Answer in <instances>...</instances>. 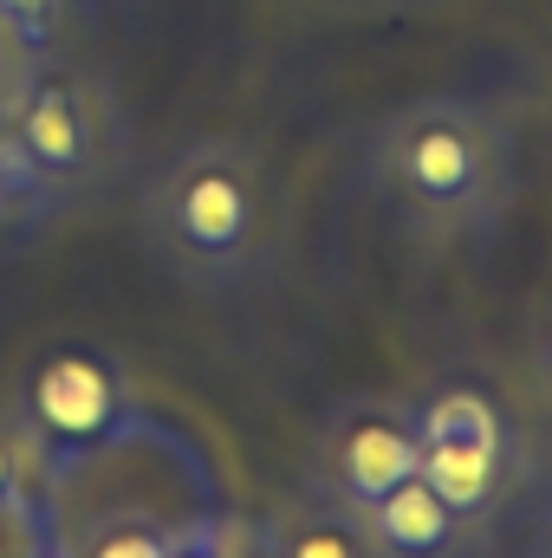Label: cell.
Instances as JSON below:
<instances>
[{
  "mask_svg": "<svg viewBox=\"0 0 552 558\" xmlns=\"http://www.w3.org/2000/svg\"><path fill=\"white\" fill-rule=\"evenodd\" d=\"M364 539H371V558H468L481 526L468 513H455L422 474L397 481L384 500H371L358 513Z\"/></svg>",
  "mask_w": 552,
  "mask_h": 558,
  "instance_id": "obj_7",
  "label": "cell"
},
{
  "mask_svg": "<svg viewBox=\"0 0 552 558\" xmlns=\"http://www.w3.org/2000/svg\"><path fill=\"white\" fill-rule=\"evenodd\" d=\"M176 526L182 513L163 507H92V513H65L59 507V533H52V558H169L176 553Z\"/></svg>",
  "mask_w": 552,
  "mask_h": 558,
  "instance_id": "obj_8",
  "label": "cell"
},
{
  "mask_svg": "<svg viewBox=\"0 0 552 558\" xmlns=\"http://www.w3.org/2000/svg\"><path fill=\"white\" fill-rule=\"evenodd\" d=\"M364 189L422 247H475L520 195L514 124L461 92L410 98L371 124Z\"/></svg>",
  "mask_w": 552,
  "mask_h": 558,
  "instance_id": "obj_1",
  "label": "cell"
},
{
  "mask_svg": "<svg viewBox=\"0 0 552 558\" xmlns=\"http://www.w3.org/2000/svg\"><path fill=\"white\" fill-rule=\"evenodd\" d=\"M13 422L46 474V487H72L85 468L111 461L131 435L149 428L137 403V384L131 371L98 351V344H52L26 364L20 390H13Z\"/></svg>",
  "mask_w": 552,
  "mask_h": 558,
  "instance_id": "obj_4",
  "label": "cell"
},
{
  "mask_svg": "<svg viewBox=\"0 0 552 558\" xmlns=\"http://www.w3.org/2000/svg\"><path fill=\"white\" fill-rule=\"evenodd\" d=\"M59 221H65L59 195L46 189V175L33 169V156L20 149V137H13L7 118H0V254L39 247Z\"/></svg>",
  "mask_w": 552,
  "mask_h": 558,
  "instance_id": "obj_10",
  "label": "cell"
},
{
  "mask_svg": "<svg viewBox=\"0 0 552 558\" xmlns=\"http://www.w3.org/2000/svg\"><path fill=\"white\" fill-rule=\"evenodd\" d=\"M520 558H552V553H547V546H533V553H520Z\"/></svg>",
  "mask_w": 552,
  "mask_h": 558,
  "instance_id": "obj_18",
  "label": "cell"
},
{
  "mask_svg": "<svg viewBox=\"0 0 552 558\" xmlns=\"http://www.w3.org/2000/svg\"><path fill=\"white\" fill-rule=\"evenodd\" d=\"M416 474V403L410 397H345L332 403L312 448H305V487L364 513L397 481Z\"/></svg>",
  "mask_w": 552,
  "mask_h": 558,
  "instance_id": "obj_6",
  "label": "cell"
},
{
  "mask_svg": "<svg viewBox=\"0 0 552 558\" xmlns=\"http://www.w3.org/2000/svg\"><path fill=\"white\" fill-rule=\"evenodd\" d=\"M52 533H59V500L46 481L0 500V558H52Z\"/></svg>",
  "mask_w": 552,
  "mask_h": 558,
  "instance_id": "obj_13",
  "label": "cell"
},
{
  "mask_svg": "<svg viewBox=\"0 0 552 558\" xmlns=\"http://www.w3.org/2000/svg\"><path fill=\"white\" fill-rule=\"evenodd\" d=\"M169 558H274L267 553V520H248L228 507H195V513H182Z\"/></svg>",
  "mask_w": 552,
  "mask_h": 558,
  "instance_id": "obj_12",
  "label": "cell"
},
{
  "mask_svg": "<svg viewBox=\"0 0 552 558\" xmlns=\"http://www.w3.org/2000/svg\"><path fill=\"white\" fill-rule=\"evenodd\" d=\"M0 118L33 156V169L46 175V189L59 195L65 215L105 202L131 175V111H124L118 85L79 59L26 65L13 78V92L0 98Z\"/></svg>",
  "mask_w": 552,
  "mask_h": 558,
  "instance_id": "obj_3",
  "label": "cell"
},
{
  "mask_svg": "<svg viewBox=\"0 0 552 558\" xmlns=\"http://www.w3.org/2000/svg\"><path fill=\"white\" fill-rule=\"evenodd\" d=\"M92 26H98V0H0V33L26 65L79 59Z\"/></svg>",
  "mask_w": 552,
  "mask_h": 558,
  "instance_id": "obj_11",
  "label": "cell"
},
{
  "mask_svg": "<svg viewBox=\"0 0 552 558\" xmlns=\"http://www.w3.org/2000/svg\"><path fill=\"white\" fill-rule=\"evenodd\" d=\"M20 72H26V59H20V52H13V39L0 33V98L13 92V78H20Z\"/></svg>",
  "mask_w": 552,
  "mask_h": 558,
  "instance_id": "obj_15",
  "label": "cell"
},
{
  "mask_svg": "<svg viewBox=\"0 0 552 558\" xmlns=\"http://www.w3.org/2000/svg\"><path fill=\"white\" fill-rule=\"evenodd\" d=\"M267 553L274 558H371V539L351 507L299 487L267 513Z\"/></svg>",
  "mask_w": 552,
  "mask_h": 558,
  "instance_id": "obj_9",
  "label": "cell"
},
{
  "mask_svg": "<svg viewBox=\"0 0 552 558\" xmlns=\"http://www.w3.org/2000/svg\"><path fill=\"white\" fill-rule=\"evenodd\" d=\"M416 474L488 533L494 513L527 487L533 448L488 384L448 377L416 397Z\"/></svg>",
  "mask_w": 552,
  "mask_h": 558,
  "instance_id": "obj_5",
  "label": "cell"
},
{
  "mask_svg": "<svg viewBox=\"0 0 552 558\" xmlns=\"http://www.w3.org/2000/svg\"><path fill=\"white\" fill-rule=\"evenodd\" d=\"M137 241L189 292L254 286L279 247L274 169L235 137L169 149L137 189Z\"/></svg>",
  "mask_w": 552,
  "mask_h": 558,
  "instance_id": "obj_2",
  "label": "cell"
},
{
  "mask_svg": "<svg viewBox=\"0 0 552 558\" xmlns=\"http://www.w3.org/2000/svg\"><path fill=\"white\" fill-rule=\"evenodd\" d=\"M33 481H46V474H39V461H33V448H26L13 410H0V500L20 494V487H33Z\"/></svg>",
  "mask_w": 552,
  "mask_h": 558,
  "instance_id": "obj_14",
  "label": "cell"
},
{
  "mask_svg": "<svg viewBox=\"0 0 552 558\" xmlns=\"http://www.w3.org/2000/svg\"><path fill=\"white\" fill-rule=\"evenodd\" d=\"M384 7H435V0H384Z\"/></svg>",
  "mask_w": 552,
  "mask_h": 558,
  "instance_id": "obj_17",
  "label": "cell"
},
{
  "mask_svg": "<svg viewBox=\"0 0 552 558\" xmlns=\"http://www.w3.org/2000/svg\"><path fill=\"white\" fill-rule=\"evenodd\" d=\"M540 546L552 553V487H547V513H540Z\"/></svg>",
  "mask_w": 552,
  "mask_h": 558,
  "instance_id": "obj_16",
  "label": "cell"
}]
</instances>
